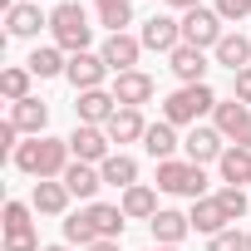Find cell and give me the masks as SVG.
Returning <instances> with one entry per match:
<instances>
[{
    "mask_svg": "<svg viewBox=\"0 0 251 251\" xmlns=\"http://www.w3.org/2000/svg\"><path fill=\"white\" fill-rule=\"evenodd\" d=\"M69 158H74V153H69V138H50V133H40V138H30V143L15 148V168H20L25 177H40V182L64 177Z\"/></svg>",
    "mask_w": 251,
    "mask_h": 251,
    "instance_id": "6da1fadb",
    "label": "cell"
},
{
    "mask_svg": "<svg viewBox=\"0 0 251 251\" xmlns=\"http://www.w3.org/2000/svg\"><path fill=\"white\" fill-rule=\"evenodd\" d=\"M222 99L207 89V84H182V89H173L168 99H163V118L173 123V128H197V118L202 113H212Z\"/></svg>",
    "mask_w": 251,
    "mask_h": 251,
    "instance_id": "7a4b0ae2",
    "label": "cell"
},
{
    "mask_svg": "<svg viewBox=\"0 0 251 251\" xmlns=\"http://www.w3.org/2000/svg\"><path fill=\"white\" fill-rule=\"evenodd\" d=\"M50 35H54V45L69 50V54H84V50H89L94 25H89V15H84L79 0H59V5L50 10Z\"/></svg>",
    "mask_w": 251,
    "mask_h": 251,
    "instance_id": "3957f363",
    "label": "cell"
},
{
    "mask_svg": "<svg viewBox=\"0 0 251 251\" xmlns=\"http://www.w3.org/2000/svg\"><path fill=\"white\" fill-rule=\"evenodd\" d=\"M158 192H173V197H207V173L197 168V163H177V158H168V163H158Z\"/></svg>",
    "mask_w": 251,
    "mask_h": 251,
    "instance_id": "277c9868",
    "label": "cell"
},
{
    "mask_svg": "<svg viewBox=\"0 0 251 251\" xmlns=\"http://www.w3.org/2000/svg\"><path fill=\"white\" fill-rule=\"evenodd\" d=\"M222 35H226V30H222V15H217V10L197 5V10H187V15H182V45H192V50H202V54H207V50H217V45H222Z\"/></svg>",
    "mask_w": 251,
    "mask_h": 251,
    "instance_id": "5b68a950",
    "label": "cell"
},
{
    "mask_svg": "<svg viewBox=\"0 0 251 251\" xmlns=\"http://www.w3.org/2000/svg\"><path fill=\"white\" fill-rule=\"evenodd\" d=\"M212 128L226 138V143H236V148H251V108L246 103H217L212 108Z\"/></svg>",
    "mask_w": 251,
    "mask_h": 251,
    "instance_id": "8992f818",
    "label": "cell"
},
{
    "mask_svg": "<svg viewBox=\"0 0 251 251\" xmlns=\"http://www.w3.org/2000/svg\"><path fill=\"white\" fill-rule=\"evenodd\" d=\"M113 69L103 64V54H94V50H84V54H69V69H64V79L74 84V94H89V89H103V79H108Z\"/></svg>",
    "mask_w": 251,
    "mask_h": 251,
    "instance_id": "52a82bcc",
    "label": "cell"
},
{
    "mask_svg": "<svg viewBox=\"0 0 251 251\" xmlns=\"http://www.w3.org/2000/svg\"><path fill=\"white\" fill-rule=\"evenodd\" d=\"M182 153H187V163L207 168V163H222L226 138H222L217 128H207V123H197V128H187V138H182Z\"/></svg>",
    "mask_w": 251,
    "mask_h": 251,
    "instance_id": "ba28073f",
    "label": "cell"
},
{
    "mask_svg": "<svg viewBox=\"0 0 251 251\" xmlns=\"http://www.w3.org/2000/svg\"><path fill=\"white\" fill-rule=\"evenodd\" d=\"M45 25H50V15L40 10V0H15L5 10V35L10 40H35Z\"/></svg>",
    "mask_w": 251,
    "mask_h": 251,
    "instance_id": "9c48e42d",
    "label": "cell"
},
{
    "mask_svg": "<svg viewBox=\"0 0 251 251\" xmlns=\"http://www.w3.org/2000/svg\"><path fill=\"white\" fill-rule=\"evenodd\" d=\"M138 40H143V50H153V54H173V50L182 45V20H173V15H153V20H143Z\"/></svg>",
    "mask_w": 251,
    "mask_h": 251,
    "instance_id": "30bf717a",
    "label": "cell"
},
{
    "mask_svg": "<svg viewBox=\"0 0 251 251\" xmlns=\"http://www.w3.org/2000/svg\"><path fill=\"white\" fill-rule=\"evenodd\" d=\"M108 133L103 128H89V123H79V128L69 133V153H74V163H94V168H103V158H108Z\"/></svg>",
    "mask_w": 251,
    "mask_h": 251,
    "instance_id": "8fae6325",
    "label": "cell"
},
{
    "mask_svg": "<svg viewBox=\"0 0 251 251\" xmlns=\"http://www.w3.org/2000/svg\"><path fill=\"white\" fill-rule=\"evenodd\" d=\"M99 54H103V64H108L113 74H128V69H138V54H143V40L123 30V35H108Z\"/></svg>",
    "mask_w": 251,
    "mask_h": 251,
    "instance_id": "7c38bea8",
    "label": "cell"
},
{
    "mask_svg": "<svg viewBox=\"0 0 251 251\" xmlns=\"http://www.w3.org/2000/svg\"><path fill=\"white\" fill-rule=\"evenodd\" d=\"M153 94H158V84H153V74H143V69H128V74L113 79V99H118V108H143Z\"/></svg>",
    "mask_w": 251,
    "mask_h": 251,
    "instance_id": "4fadbf2b",
    "label": "cell"
},
{
    "mask_svg": "<svg viewBox=\"0 0 251 251\" xmlns=\"http://www.w3.org/2000/svg\"><path fill=\"white\" fill-rule=\"evenodd\" d=\"M74 113H79V123H89V128H103V123L118 113V99H113V89H89V94L74 99Z\"/></svg>",
    "mask_w": 251,
    "mask_h": 251,
    "instance_id": "5bb4252c",
    "label": "cell"
},
{
    "mask_svg": "<svg viewBox=\"0 0 251 251\" xmlns=\"http://www.w3.org/2000/svg\"><path fill=\"white\" fill-rule=\"evenodd\" d=\"M10 123H15L20 133H30V138H40V133L50 128V103L30 94V99H20V103H10Z\"/></svg>",
    "mask_w": 251,
    "mask_h": 251,
    "instance_id": "9a60e30c",
    "label": "cell"
},
{
    "mask_svg": "<svg viewBox=\"0 0 251 251\" xmlns=\"http://www.w3.org/2000/svg\"><path fill=\"white\" fill-rule=\"evenodd\" d=\"M84 217L94 222L99 241H118V236H123V226H128V217H123V207H118V202H89V207H84Z\"/></svg>",
    "mask_w": 251,
    "mask_h": 251,
    "instance_id": "2e32d148",
    "label": "cell"
},
{
    "mask_svg": "<svg viewBox=\"0 0 251 251\" xmlns=\"http://www.w3.org/2000/svg\"><path fill=\"white\" fill-rule=\"evenodd\" d=\"M168 69H173L182 84H207V54L192 50V45H177V50L168 54Z\"/></svg>",
    "mask_w": 251,
    "mask_h": 251,
    "instance_id": "e0dca14e",
    "label": "cell"
},
{
    "mask_svg": "<svg viewBox=\"0 0 251 251\" xmlns=\"http://www.w3.org/2000/svg\"><path fill=\"white\" fill-rule=\"evenodd\" d=\"M59 182L69 187V197H79V202H94V192L103 187V173H99L94 163H69Z\"/></svg>",
    "mask_w": 251,
    "mask_h": 251,
    "instance_id": "ac0fdd59",
    "label": "cell"
},
{
    "mask_svg": "<svg viewBox=\"0 0 251 251\" xmlns=\"http://www.w3.org/2000/svg\"><path fill=\"white\" fill-rule=\"evenodd\" d=\"M103 133H108L113 143H143V133H148V123H143V108H118V113L103 123Z\"/></svg>",
    "mask_w": 251,
    "mask_h": 251,
    "instance_id": "d6986e66",
    "label": "cell"
},
{
    "mask_svg": "<svg viewBox=\"0 0 251 251\" xmlns=\"http://www.w3.org/2000/svg\"><path fill=\"white\" fill-rule=\"evenodd\" d=\"M143 148H148V158L153 163H168L177 148H182V138H177V128L168 118H158V123H148V133H143Z\"/></svg>",
    "mask_w": 251,
    "mask_h": 251,
    "instance_id": "ffe728a7",
    "label": "cell"
},
{
    "mask_svg": "<svg viewBox=\"0 0 251 251\" xmlns=\"http://www.w3.org/2000/svg\"><path fill=\"white\" fill-rule=\"evenodd\" d=\"M30 207H35L40 217H64V207H69V187H64L59 177H50V182H35V192H30Z\"/></svg>",
    "mask_w": 251,
    "mask_h": 251,
    "instance_id": "44dd1931",
    "label": "cell"
},
{
    "mask_svg": "<svg viewBox=\"0 0 251 251\" xmlns=\"http://www.w3.org/2000/svg\"><path fill=\"white\" fill-rule=\"evenodd\" d=\"M187 222H192V231H202V236H217V231H226V212H222V202L217 197H197L192 202V212H187Z\"/></svg>",
    "mask_w": 251,
    "mask_h": 251,
    "instance_id": "7402d4cb",
    "label": "cell"
},
{
    "mask_svg": "<svg viewBox=\"0 0 251 251\" xmlns=\"http://www.w3.org/2000/svg\"><path fill=\"white\" fill-rule=\"evenodd\" d=\"M148 226H153V241H158V246H177V241H182V236L192 231L187 212H173V207H163V212H158V217H153Z\"/></svg>",
    "mask_w": 251,
    "mask_h": 251,
    "instance_id": "603a6c76",
    "label": "cell"
},
{
    "mask_svg": "<svg viewBox=\"0 0 251 251\" xmlns=\"http://www.w3.org/2000/svg\"><path fill=\"white\" fill-rule=\"evenodd\" d=\"M118 207H123V217H128V222H153V217L163 212V207H158V192H153V187H143V182L123 192V202H118Z\"/></svg>",
    "mask_w": 251,
    "mask_h": 251,
    "instance_id": "cb8c5ba5",
    "label": "cell"
},
{
    "mask_svg": "<svg viewBox=\"0 0 251 251\" xmlns=\"http://www.w3.org/2000/svg\"><path fill=\"white\" fill-rule=\"evenodd\" d=\"M25 69H30L35 79H54V74H64V69H69V59H64V50H59V45H35V50H30V59H25Z\"/></svg>",
    "mask_w": 251,
    "mask_h": 251,
    "instance_id": "d4e9b609",
    "label": "cell"
},
{
    "mask_svg": "<svg viewBox=\"0 0 251 251\" xmlns=\"http://www.w3.org/2000/svg\"><path fill=\"white\" fill-rule=\"evenodd\" d=\"M217 173H222V182H226V187H241V182H251V148H236V143H226V153H222Z\"/></svg>",
    "mask_w": 251,
    "mask_h": 251,
    "instance_id": "484cf974",
    "label": "cell"
},
{
    "mask_svg": "<svg viewBox=\"0 0 251 251\" xmlns=\"http://www.w3.org/2000/svg\"><path fill=\"white\" fill-rule=\"evenodd\" d=\"M99 173H103V182H108V187H123V192L138 187V163H133L128 153H108Z\"/></svg>",
    "mask_w": 251,
    "mask_h": 251,
    "instance_id": "4316f807",
    "label": "cell"
},
{
    "mask_svg": "<svg viewBox=\"0 0 251 251\" xmlns=\"http://www.w3.org/2000/svg\"><path fill=\"white\" fill-rule=\"evenodd\" d=\"M94 10H99V25L108 35H123L133 25V0H94Z\"/></svg>",
    "mask_w": 251,
    "mask_h": 251,
    "instance_id": "83f0119b",
    "label": "cell"
},
{
    "mask_svg": "<svg viewBox=\"0 0 251 251\" xmlns=\"http://www.w3.org/2000/svg\"><path fill=\"white\" fill-rule=\"evenodd\" d=\"M212 59H217V64H226V69L236 74V69H246V64H251V40H246V35H222V45L212 50Z\"/></svg>",
    "mask_w": 251,
    "mask_h": 251,
    "instance_id": "f1b7e54d",
    "label": "cell"
},
{
    "mask_svg": "<svg viewBox=\"0 0 251 251\" xmlns=\"http://www.w3.org/2000/svg\"><path fill=\"white\" fill-rule=\"evenodd\" d=\"M30 69L25 64H10V69H0V94H5L10 103H20V99H30Z\"/></svg>",
    "mask_w": 251,
    "mask_h": 251,
    "instance_id": "f546056e",
    "label": "cell"
},
{
    "mask_svg": "<svg viewBox=\"0 0 251 251\" xmlns=\"http://www.w3.org/2000/svg\"><path fill=\"white\" fill-rule=\"evenodd\" d=\"M94 241H99L94 222H89L84 212H69V217H64V246H79V251H84V246H94Z\"/></svg>",
    "mask_w": 251,
    "mask_h": 251,
    "instance_id": "4dcf8cb0",
    "label": "cell"
},
{
    "mask_svg": "<svg viewBox=\"0 0 251 251\" xmlns=\"http://www.w3.org/2000/svg\"><path fill=\"white\" fill-rule=\"evenodd\" d=\"M30 217H35V207L10 197V202H5V222H0V226H5V236H10V231H30V226H35Z\"/></svg>",
    "mask_w": 251,
    "mask_h": 251,
    "instance_id": "1f68e13d",
    "label": "cell"
},
{
    "mask_svg": "<svg viewBox=\"0 0 251 251\" xmlns=\"http://www.w3.org/2000/svg\"><path fill=\"white\" fill-rule=\"evenodd\" d=\"M217 202H222V212H226L231 222H236V217H246V207H251L241 187H222V192H217Z\"/></svg>",
    "mask_w": 251,
    "mask_h": 251,
    "instance_id": "d6a6232c",
    "label": "cell"
},
{
    "mask_svg": "<svg viewBox=\"0 0 251 251\" xmlns=\"http://www.w3.org/2000/svg\"><path fill=\"white\" fill-rule=\"evenodd\" d=\"M207 251H246V236H241L236 226H226V231L207 236Z\"/></svg>",
    "mask_w": 251,
    "mask_h": 251,
    "instance_id": "836d02e7",
    "label": "cell"
},
{
    "mask_svg": "<svg viewBox=\"0 0 251 251\" xmlns=\"http://www.w3.org/2000/svg\"><path fill=\"white\" fill-rule=\"evenodd\" d=\"M217 15H222V25H241L251 15V0H217Z\"/></svg>",
    "mask_w": 251,
    "mask_h": 251,
    "instance_id": "e575fe53",
    "label": "cell"
},
{
    "mask_svg": "<svg viewBox=\"0 0 251 251\" xmlns=\"http://www.w3.org/2000/svg\"><path fill=\"white\" fill-rule=\"evenodd\" d=\"M5 251H45V246H40V236H35V226H30V231H10V236H5Z\"/></svg>",
    "mask_w": 251,
    "mask_h": 251,
    "instance_id": "d590c367",
    "label": "cell"
},
{
    "mask_svg": "<svg viewBox=\"0 0 251 251\" xmlns=\"http://www.w3.org/2000/svg\"><path fill=\"white\" fill-rule=\"evenodd\" d=\"M231 94H236V103H246V108H251V64L231 74Z\"/></svg>",
    "mask_w": 251,
    "mask_h": 251,
    "instance_id": "8d00e7d4",
    "label": "cell"
},
{
    "mask_svg": "<svg viewBox=\"0 0 251 251\" xmlns=\"http://www.w3.org/2000/svg\"><path fill=\"white\" fill-rule=\"evenodd\" d=\"M15 148H20V128L5 118V123H0V153H10V158H15Z\"/></svg>",
    "mask_w": 251,
    "mask_h": 251,
    "instance_id": "74e56055",
    "label": "cell"
},
{
    "mask_svg": "<svg viewBox=\"0 0 251 251\" xmlns=\"http://www.w3.org/2000/svg\"><path fill=\"white\" fill-rule=\"evenodd\" d=\"M168 5H173V10H182V15H187V10H197V5H202V0H168Z\"/></svg>",
    "mask_w": 251,
    "mask_h": 251,
    "instance_id": "f35d334b",
    "label": "cell"
},
{
    "mask_svg": "<svg viewBox=\"0 0 251 251\" xmlns=\"http://www.w3.org/2000/svg\"><path fill=\"white\" fill-rule=\"evenodd\" d=\"M84 251H118V241H94V246H84Z\"/></svg>",
    "mask_w": 251,
    "mask_h": 251,
    "instance_id": "ab89813d",
    "label": "cell"
},
{
    "mask_svg": "<svg viewBox=\"0 0 251 251\" xmlns=\"http://www.w3.org/2000/svg\"><path fill=\"white\" fill-rule=\"evenodd\" d=\"M45 251H69V246H45Z\"/></svg>",
    "mask_w": 251,
    "mask_h": 251,
    "instance_id": "60d3db41",
    "label": "cell"
},
{
    "mask_svg": "<svg viewBox=\"0 0 251 251\" xmlns=\"http://www.w3.org/2000/svg\"><path fill=\"white\" fill-rule=\"evenodd\" d=\"M246 251H251V231H246Z\"/></svg>",
    "mask_w": 251,
    "mask_h": 251,
    "instance_id": "b9f144b4",
    "label": "cell"
}]
</instances>
